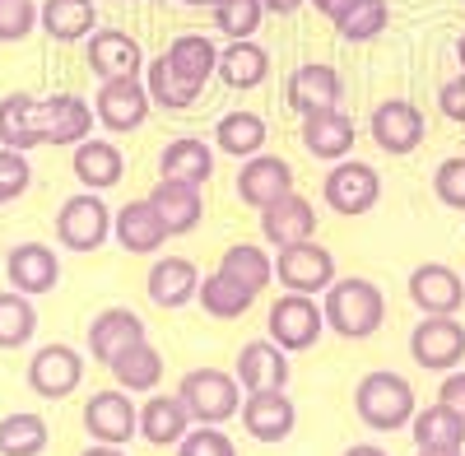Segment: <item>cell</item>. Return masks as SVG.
<instances>
[{"mask_svg":"<svg viewBox=\"0 0 465 456\" xmlns=\"http://www.w3.org/2000/svg\"><path fill=\"white\" fill-rule=\"evenodd\" d=\"M28 186H33V164H28V154H19V149H5V144H0V205L19 201Z\"/></svg>","mask_w":465,"mask_h":456,"instance_id":"44","label":"cell"},{"mask_svg":"<svg viewBox=\"0 0 465 456\" xmlns=\"http://www.w3.org/2000/svg\"><path fill=\"white\" fill-rule=\"evenodd\" d=\"M410 359L423 372H451L465 363V322L456 317H423L410 331Z\"/></svg>","mask_w":465,"mask_h":456,"instance_id":"13","label":"cell"},{"mask_svg":"<svg viewBox=\"0 0 465 456\" xmlns=\"http://www.w3.org/2000/svg\"><path fill=\"white\" fill-rule=\"evenodd\" d=\"M340 70L326 65V61H307L289 74V84H284V103L298 112V117H307V112H322V107H340Z\"/></svg>","mask_w":465,"mask_h":456,"instance_id":"28","label":"cell"},{"mask_svg":"<svg viewBox=\"0 0 465 456\" xmlns=\"http://www.w3.org/2000/svg\"><path fill=\"white\" fill-rule=\"evenodd\" d=\"M159 173L173 182H191V186H210L214 177V149L201 135H177L159 149Z\"/></svg>","mask_w":465,"mask_h":456,"instance_id":"31","label":"cell"},{"mask_svg":"<svg viewBox=\"0 0 465 456\" xmlns=\"http://www.w3.org/2000/svg\"><path fill=\"white\" fill-rule=\"evenodd\" d=\"M84 382V354L74 350V345H43V350H33L28 359V392L33 396H43V401H65L74 396Z\"/></svg>","mask_w":465,"mask_h":456,"instance_id":"10","label":"cell"},{"mask_svg":"<svg viewBox=\"0 0 465 456\" xmlns=\"http://www.w3.org/2000/svg\"><path fill=\"white\" fill-rule=\"evenodd\" d=\"M37 28L52 43H84L98 28V5L94 0H43L37 5Z\"/></svg>","mask_w":465,"mask_h":456,"instance_id":"32","label":"cell"},{"mask_svg":"<svg viewBox=\"0 0 465 456\" xmlns=\"http://www.w3.org/2000/svg\"><path fill=\"white\" fill-rule=\"evenodd\" d=\"M265 331H270V340H275L284 354L312 350L322 340V331H326L322 302L307 298V293H280L275 302H270V312H265Z\"/></svg>","mask_w":465,"mask_h":456,"instance_id":"5","label":"cell"},{"mask_svg":"<svg viewBox=\"0 0 465 456\" xmlns=\"http://www.w3.org/2000/svg\"><path fill=\"white\" fill-rule=\"evenodd\" d=\"M438 112H442L447 122L465 126V70H460V74H451V80L438 89Z\"/></svg>","mask_w":465,"mask_h":456,"instance_id":"47","label":"cell"},{"mask_svg":"<svg viewBox=\"0 0 465 456\" xmlns=\"http://www.w3.org/2000/svg\"><path fill=\"white\" fill-rule=\"evenodd\" d=\"M214 74L228 89H238V94L261 89L270 80V52L256 43V37H247V43H228V47H219V70Z\"/></svg>","mask_w":465,"mask_h":456,"instance_id":"33","label":"cell"},{"mask_svg":"<svg viewBox=\"0 0 465 456\" xmlns=\"http://www.w3.org/2000/svg\"><path fill=\"white\" fill-rule=\"evenodd\" d=\"M298 135H302V149H307V154L322 159V164H340V159H349V154H354V144H359V126H354V117H349V112H340V107L307 112Z\"/></svg>","mask_w":465,"mask_h":456,"instance_id":"19","label":"cell"},{"mask_svg":"<svg viewBox=\"0 0 465 456\" xmlns=\"http://www.w3.org/2000/svg\"><path fill=\"white\" fill-rule=\"evenodd\" d=\"M126 5H135V0H126Z\"/></svg>","mask_w":465,"mask_h":456,"instance_id":"56","label":"cell"},{"mask_svg":"<svg viewBox=\"0 0 465 456\" xmlns=\"http://www.w3.org/2000/svg\"><path fill=\"white\" fill-rule=\"evenodd\" d=\"M37 335V308L28 293L0 289V350H24Z\"/></svg>","mask_w":465,"mask_h":456,"instance_id":"40","label":"cell"},{"mask_svg":"<svg viewBox=\"0 0 465 456\" xmlns=\"http://www.w3.org/2000/svg\"><path fill=\"white\" fill-rule=\"evenodd\" d=\"M410 289V302L423 312V317H456L465 308V275L451 271L447 261H423L410 271L405 280Z\"/></svg>","mask_w":465,"mask_h":456,"instance_id":"12","label":"cell"},{"mask_svg":"<svg viewBox=\"0 0 465 456\" xmlns=\"http://www.w3.org/2000/svg\"><path fill=\"white\" fill-rule=\"evenodd\" d=\"M52 442V429L43 414L33 410H15L0 420V456H43Z\"/></svg>","mask_w":465,"mask_h":456,"instance_id":"38","label":"cell"},{"mask_svg":"<svg viewBox=\"0 0 465 456\" xmlns=\"http://www.w3.org/2000/svg\"><path fill=\"white\" fill-rule=\"evenodd\" d=\"M182 5H191V10H210L214 0H182Z\"/></svg>","mask_w":465,"mask_h":456,"instance_id":"55","label":"cell"},{"mask_svg":"<svg viewBox=\"0 0 465 456\" xmlns=\"http://www.w3.org/2000/svg\"><path fill=\"white\" fill-rule=\"evenodd\" d=\"M112 238V205L98 192H74L56 210V243L65 252H98Z\"/></svg>","mask_w":465,"mask_h":456,"instance_id":"8","label":"cell"},{"mask_svg":"<svg viewBox=\"0 0 465 456\" xmlns=\"http://www.w3.org/2000/svg\"><path fill=\"white\" fill-rule=\"evenodd\" d=\"M289 192H298V177H293L289 159H275V154L242 159V173H238V196H242V205L265 210V205L284 201Z\"/></svg>","mask_w":465,"mask_h":456,"instance_id":"23","label":"cell"},{"mask_svg":"<svg viewBox=\"0 0 465 456\" xmlns=\"http://www.w3.org/2000/svg\"><path fill=\"white\" fill-rule=\"evenodd\" d=\"M144 289H149L153 308L177 312V308H186V302H196L201 271H196V261H191V256H159L149 265V275H144Z\"/></svg>","mask_w":465,"mask_h":456,"instance_id":"21","label":"cell"},{"mask_svg":"<svg viewBox=\"0 0 465 456\" xmlns=\"http://www.w3.org/2000/svg\"><path fill=\"white\" fill-rule=\"evenodd\" d=\"M232 377H238L242 396L252 392H289L293 382V363L289 354L275 345V340H247V345L238 350V359H232Z\"/></svg>","mask_w":465,"mask_h":456,"instance_id":"15","label":"cell"},{"mask_svg":"<svg viewBox=\"0 0 465 456\" xmlns=\"http://www.w3.org/2000/svg\"><path fill=\"white\" fill-rule=\"evenodd\" d=\"M186 429H191V414L177 401V392L173 396H163V392H149L144 396L140 420H135V438H144L149 447H177L186 438Z\"/></svg>","mask_w":465,"mask_h":456,"instance_id":"29","label":"cell"},{"mask_svg":"<svg viewBox=\"0 0 465 456\" xmlns=\"http://www.w3.org/2000/svg\"><path fill=\"white\" fill-rule=\"evenodd\" d=\"M107 368H112V377H116V387L131 392V396H149V392H159V382H163V354L153 350L149 340L122 350Z\"/></svg>","mask_w":465,"mask_h":456,"instance_id":"34","label":"cell"},{"mask_svg":"<svg viewBox=\"0 0 465 456\" xmlns=\"http://www.w3.org/2000/svg\"><path fill=\"white\" fill-rule=\"evenodd\" d=\"M177 401L186 405L191 424H214V429H223L228 420H238L242 387H238V377L223 372V368H191L182 382H177Z\"/></svg>","mask_w":465,"mask_h":456,"instance_id":"4","label":"cell"},{"mask_svg":"<svg viewBox=\"0 0 465 456\" xmlns=\"http://www.w3.org/2000/svg\"><path fill=\"white\" fill-rule=\"evenodd\" d=\"M149 89H144V74H131V80H103L98 98H94V117L103 131L112 135H131L149 122Z\"/></svg>","mask_w":465,"mask_h":456,"instance_id":"11","label":"cell"},{"mask_svg":"<svg viewBox=\"0 0 465 456\" xmlns=\"http://www.w3.org/2000/svg\"><path fill=\"white\" fill-rule=\"evenodd\" d=\"M322 201H326V210H335L344 219H359L381 201V173L363 159H340L322 177Z\"/></svg>","mask_w":465,"mask_h":456,"instance_id":"7","label":"cell"},{"mask_svg":"<svg viewBox=\"0 0 465 456\" xmlns=\"http://www.w3.org/2000/svg\"><path fill=\"white\" fill-rule=\"evenodd\" d=\"M261 5H265V15H280V19H289V15H298V10L307 5V0H261Z\"/></svg>","mask_w":465,"mask_h":456,"instance_id":"50","label":"cell"},{"mask_svg":"<svg viewBox=\"0 0 465 456\" xmlns=\"http://www.w3.org/2000/svg\"><path fill=\"white\" fill-rule=\"evenodd\" d=\"M112 238L131 256H159V247L168 243V228L144 196V201H126L122 210H112Z\"/></svg>","mask_w":465,"mask_h":456,"instance_id":"26","label":"cell"},{"mask_svg":"<svg viewBox=\"0 0 465 456\" xmlns=\"http://www.w3.org/2000/svg\"><path fill=\"white\" fill-rule=\"evenodd\" d=\"M414 410H419V396L410 387V377H401L391 368H372V372L359 377L354 414L372 433H401V429H410Z\"/></svg>","mask_w":465,"mask_h":456,"instance_id":"3","label":"cell"},{"mask_svg":"<svg viewBox=\"0 0 465 456\" xmlns=\"http://www.w3.org/2000/svg\"><path fill=\"white\" fill-rule=\"evenodd\" d=\"M135 420L140 410L131 401V392L122 387H107V392H94L84 401V433L94 442H107V447H126L135 438Z\"/></svg>","mask_w":465,"mask_h":456,"instance_id":"16","label":"cell"},{"mask_svg":"<svg viewBox=\"0 0 465 456\" xmlns=\"http://www.w3.org/2000/svg\"><path fill=\"white\" fill-rule=\"evenodd\" d=\"M219 275L242 284L247 293H261L270 280H275V256H265V247H252V243H232L219 261Z\"/></svg>","mask_w":465,"mask_h":456,"instance_id":"37","label":"cell"},{"mask_svg":"<svg viewBox=\"0 0 465 456\" xmlns=\"http://www.w3.org/2000/svg\"><path fill=\"white\" fill-rule=\"evenodd\" d=\"M410 438H414V447H465V420L456 410H447L442 401L419 405L410 420Z\"/></svg>","mask_w":465,"mask_h":456,"instance_id":"36","label":"cell"},{"mask_svg":"<svg viewBox=\"0 0 465 456\" xmlns=\"http://www.w3.org/2000/svg\"><path fill=\"white\" fill-rule=\"evenodd\" d=\"M140 340H149V326H144L140 312H131V308H103V312L89 322L84 345H89V359H98V363L107 368L116 354L131 350V345H140Z\"/></svg>","mask_w":465,"mask_h":456,"instance_id":"25","label":"cell"},{"mask_svg":"<svg viewBox=\"0 0 465 456\" xmlns=\"http://www.w3.org/2000/svg\"><path fill=\"white\" fill-rule=\"evenodd\" d=\"M98 126L94 103L80 94H47L37 98V131H43V144H65L74 149L80 140H89Z\"/></svg>","mask_w":465,"mask_h":456,"instance_id":"14","label":"cell"},{"mask_svg":"<svg viewBox=\"0 0 465 456\" xmlns=\"http://www.w3.org/2000/svg\"><path fill=\"white\" fill-rule=\"evenodd\" d=\"M37 28V0H0V43H24Z\"/></svg>","mask_w":465,"mask_h":456,"instance_id":"46","label":"cell"},{"mask_svg":"<svg viewBox=\"0 0 465 456\" xmlns=\"http://www.w3.org/2000/svg\"><path fill=\"white\" fill-rule=\"evenodd\" d=\"M414 456H465V447H414Z\"/></svg>","mask_w":465,"mask_h":456,"instance_id":"53","label":"cell"},{"mask_svg":"<svg viewBox=\"0 0 465 456\" xmlns=\"http://www.w3.org/2000/svg\"><path fill=\"white\" fill-rule=\"evenodd\" d=\"M261 238L270 247H293V243H312L317 238V205L289 192L284 201L261 210Z\"/></svg>","mask_w":465,"mask_h":456,"instance_id":"27","label":"cell"},{"mask_svg":"<svg viewBox=\"0 0 465 456\" xmlns=\"http://www.w3.org/2000/svg\"><path fill=\"white\" fill-rule=\"evenodd\" d=\"M5 280L15 293H28V298H43L61 284V256L56 247L47 243H15L5 252Z\"/></svg>","mask_w":465,"mask_h":456,"instance_id":"18","label":"cell"},{"mask_svg":"<svg viewBox=\"0 0 465 456\" xmlns=\"http://www.w3.org/2000/svg\"><path fill=\"white\" fill-rule=\"evenodd\" d=\"M214 70H219V43H214V37L210 33H177L159 56L144 61L149 103L168 107V112L196 107V98L205 94Z\"/></svg>","mask_w":465,"mask_h":456,"instance_id":"1","label":"cell"},{"mask_svg":"<svg viewBox=\"0 0 465 456\" xmlns=\"http://www.w3.org/2000/svg\"><path fill=\"white\" fill-rule=\"evenodd\" d=\"M368 135H372V144L381 149V154L410 159L423 144V135H429V117H423V107L410 103V98H381L372 107V117H368Z\"/></svg>","mask_w":465,"mask_h":456,"instance_id":"6","label":"cell"},{"mask_svg":"<svg viewBox=\"0 0 465 456\" xmlns=\"http://www.w3.org/2000/svg\"><path fill=\"white\" fill-rule=\"evenodd\" d=\"M196 302L214 317V322H238V317H247V308L256 302V293H247L242 284H232L228 275H201V293H196Z\"/></svg>","mask_w":465,"mask_h":456,"instance_id":"39","label":"cell"},{"mask_svg":"<svg viewBox=\"0 0 465 456\" xmlns=\"http://www.w3.org/2000/svg\"><path fill=\"white\" fill-rule=\"evenodd\" d=\"M265 140H270V126L261 112H247V107H232L214 122V154H228V159H256L265 154Z\"/></svg>","mask_w":465,"mask_h":456,"instance_id":"30","label":"cell"},{"mask_svg":"<svg viewBox=\"0 0 465 456\" xmlns=\"http://www.w3.org/2000/svg\"><path fill=\"white\" fill-rule=\"evenodd\" d=\"M70 173L80 177V186L84 192H112L116 182L126 177V154L116 149V140H107V135H89V140H80L70 149Z\"/></svg>","mask_w":465,"mask_h":456,"instance_id":"22","label":"cell"},{"mask_svg":"<svg viewBox=\"0 0 465 456\" xmlns=\"http://www.w3.org/2000/svg\"><path fill=\"white\" fill-rule=\"evenodd\" d=\"M433 196L447 210H465V154H451L433 168Z\"/></svg>","mask_w":465,"mask_h":456,"instance_id":"45","label":"cell"},{"mask_svg":"<svg viewBox=\"0 0 465 456\" xmlns=\"http://www.w3.org/2000/svg\"><path fill=\"white\" fill-rule=\"evenodd\" d=\"M0 144L5 149H28L43 144V131H37V98L33 94H5L0 98Z\"/></svg>","mask_w":465,"mask_h":456,"instance_id":"35","label":"cell"},{"mask_svg":"<svg viewBox=\"0 0 465 456\" xmlns=\"http://www.w3.org/2000/svg\"><path fill=\"white\" fill-rule=\"evenodd\" d=\"M210 15H214V28L228 37V43H247V37H256L261 24H265L261 0H214Z\"/></svg>","mask_w":465,"mask_h":456,"instance_id":"42","label":"cell"},{"mask_svg":"<svg viewBox=\"0 0 465 456\" xmlns=\"http://www.w3.org/2000/svg\"><path fill=\"white\" fill-rule=\"evenodd\" d=\"M177 456H238V442L214 424H191L186 438L177 442Z\"/></svg>","mask_w":465,"mask_h":456,"instance_id":"43","label":"cell"},{"mask_svg":"<svg viewBox=\"0 0 465 456\" xmlns=\"http://www.w3.org/2000/svg\"><path fill=\"white\" fill-rule=\"evenodd\" d=\"M456 61H460V70H465V33L456 37Z\"/></svg>","mask_w":465,"mask_h":456,"instance_id":"54","label":"cell"},{"mask_svg":"<svg viewBox=\"0 0 465 456\" xmlns=\"http://www.w3.org/2000/svg\"><path fill=\"white\" fill-rule=\"evenodd\" d=\"M386 24H391V5H386V0H354V5L335 19V33L344 43H372V37L386 33Z\"/></svg>","mask_w":465,"mask_h":456,"instance_id":"41","label":"cell"},{"mask_svg":"<svg viewBox=\"0 0 465 456\" xmlns=\"http://www.w3.org/2000/svg\"><path fill=\"white\" fill-rule=\"evenodd\" d=\"M238 420H242L247 438H256V442H284L298 429V405L289 392H252V396H242Z\"/></svg>","mask_w":465,"mask_h":456,"instance_id":"20","label":"cell"},{"mask_svg":"<svg viewBox=\"0 0 465 456\" xmlns=\"http://www.w3.org/2000/svg\"><path fill=\"white\" fill-rule=\"evenodd\" d=\"M438 401H442L447 410H456L460 420H465V368H451V372H442V387H438Z\"/></svg>","mask_w":465,"mask_h":456,"instance_id":"48","label":"cell"},{"mask_svg":"<svg viewBox=\"0 0 465 456\" xmlns=\"http://www.w3.org/2000/svg\"><path fill=\"white\" fill-rule=\"evenodd\" d=\"M80 456H126V447H107V442H94V447H84Z\"/></svg>","mask_w":465,"mask_h":456,"instance_id":"52","label":"cell"},{"mask_svg":"<svg viewBox=\"0 0 465 456\" xmlns=\"http://www.w3.org/2000/svg\"><path fill=\"white\" fill-rule=\"evenodd\" d=\"M307 5H312L317 15H326V19L335 24V19H340V15H344L349 5H354V0H307Z\"/></svg>","mask_w":465,"mask_h":456,"instance_id":"49","label":"cell"},{"mask_svg":"<svg viewBox=\"0 0 465 456\" xmlns=\"http://www.w3.org/2000/svg\"><path fill=\"white\" fill-rule=\"evenodd\" d=\"M340 456H391V451L377 447V442H354V447H344Z\"/></svg>","mask_w":465,"mask_h":456,"instance_id":"51","label":"cell"},{"mask_svg":"<svg viewBox=\"0 0 465 456\" xmlns=\"http://www.w3.org/2000/svg\"><path fill=\"white\" fill-rule=\"evenodd\" d=\"M322 317L340 340H372L386 322V293L363 275H335V284L322 293Z\"/></svg>","mask_w":465,"mask_h":456,"instance_id":"2","label":"cell"},{"mask_svg":"<svg viewBox=\"0 0 465 456\" xmlns=\"http://www.w3.org/2000/svg\"><path fill=\"white\" fill-rule=\"evenodd\" d=\"M335 252L322 247L317 238L312 243H293V247H280L275 256V280L284 284V293H307V298H322L331 284H335Z\"/></svg>","mask_w":465,"mask_h":456,"instance_id":"9","label":"cell"},{"mask_svg":"<svg viewBox=\"0 0 465 456\" xmlns=\"http://www.w3.org/2000/svg\"><path fill=\"white\" fill-rule=\"evenodd\" d=\"M84 61L89 70L103 80H131V74H144V47L122 28H94L84 37Z\"/></svg>","mask_w":465,"mask_h":456,"instance_id":"17","label":"cell"},{"mask_svg":"<svg viewBox=\"0 0 465 456\" xmlns=\"http://www.w3.org/2000/svg\"><path fill=\"white\" fill-rule=\"evenodd\" d=\"M149 205L159 210V219H163V228H168V238H186V233H196L201 219H205V186L159 177V186L149 192Z\"/></svg>","mask_w":465,"mask_h":456,"instance_id":"24","label":"cell"}]
</instances>
